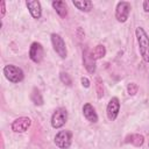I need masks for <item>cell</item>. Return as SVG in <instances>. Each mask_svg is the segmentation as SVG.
<instances>
[{"instance_id": "cell-16", "label": "cell", "mask_w": 149, "mask_h": 149, "mask_svg": "<svg viewBox=\"0 0 149 149\" xmlns=\"http://www.w3.org/2000/svg\"><path fill=\"white\" fill-rule=\"evenodd\" d=\"M126 142L127 143H132L135 147H141L143 144V142H144V137L141 134H132V135L127 136Z\"/></svg>"}, {"instance_id": "cell-1", "label": "cell", "mask_w": 149, "mask_h": 149, "mask_svg": "<svg viewBox=\"0 0 149 149\" xmlns=\"http://www.w3.org/2000/svg\"><path fill=\"white\" fill-rule=\"evenodd\" d=\"M135 34H136L141 57L146 63H149V36L142 27H137Z\"/></svg>"}, {"instance_id": "cell-23", "label": "cell", "mask_w": 149, "mask_h": 149, "mask_svg": "<svg viewBox=\"0 0 149 149\" xmlns=\"http://www.w3.org/2000/svg\"><path fill=\"white\" fill-rule=\"evenodd\" d=\"M0 5H1V17H3V16H5V13H6V8H5V1H1V2H0Z\"/></svg>"}, {"instance_id": "cell-4", "label": "cell", "mask_w": 149, "mask_h": 149, "mask_svg": "<svg viewBox=\"0 0 149 149\" xmlns=\"http://www.w3.org/2000/svg\"><path fill=\"white\" fill-rule=\"evenodd\" d=\"M66 121H68V111L65 108H63V107L57 108L54 112L52 116H51V126H52V128L58 129V128L63 127Z\"/></svg>"}, {"instance_id": "cell-15", "label": "cell", "mask_w": 149, "mask_h": 149, "mask_svg": "<svg viewBox=\"0 0 149 149\" xmlns=\"http://www.w3.org/2000/svg\"><path fill=\"white\" fill-rule=\"evenodd\" d=\"M54 9L56 10V13L61 16V17H65L66 14H68V6H66V2L65 1H52L51 2Z\"/></svg>"}, {"instance_id": "cell-9", "label": "cell", "mask_w": 149, "mask_h": 149, "mask_svg": "<svg viewBox=\"0 0 149 149\" xmlns=\"http://www.w3.org/2000/svg\"><path fill=\"white\" fill-rule=\"evenodd\" d=\"M44 56V50L41 43L38 42H34L30 45L29 49V57L34 63H41Z\"/></svg>"}, {"instance_id": "cell-5", "label": "cell", "mask_w": 149, "mask_h": 149, "mask_svg": "<svg viewBox=\"0 0 149 149\" xmlns=\"http://www.w3.org/2000/svg\"><path fill=\"white\" fill-rule=\"evenodd\" d=\"M54 141H55V144L58 148H61V149H68L71 146L72 134L69 130H59L56 134Z\"/></svg>"}, {"instance_id": "cell-11", "label": "cell", "mask_w": 149, "mask_h": 149, "mask_svg": "<svg viewBox=\"0 0 149 149\" xmlns=\"http://www.w3.org/2000/svg\"><path fill=\"white\" fill-rule=\"evenodd\" d=\"M83 114L85 116V119L92 123L98 122V114L94 109V107L91 104H85L83 106Z\"/></svg>"}, {"instance_id": "cell-21", "label": "cell", "mask_w": 149, "mask_h": 149, "mask_svg": "<svg viewBox=\"0 0 149 149\" xmlns=\"http://www.w3.org/2000/svg\"><path fill=\"white\" fill-rule=\"evenodd\" d=\"M80 81H81V85L84 86V87H90V80L86 78V77H81V79H80Z\"/></svg>"}, {"instance_id": "cell-7", "label": "cell", "mask_w": 149, "mask_h": 149, "mask_svg": "<svg viewBox=\"0 0 149 149\" xmlns=\"http://www.w3.org/2000/svg\"><path fill=\"white\" fill-rule=\"evenodd\" d=\"M119 112H120V101H119V99L116 97H113L108 101L107 107H106V114H107L108 120L114 121L118 118Z\"/></svg>"}, {"instance_id": "cell-18", "label": "cell", "mask_w": 149, "mask_h": 149, "mask_svg": "<svg viewBox=\"0 0 149 149\" xmlns=\"http://www.w3.org/2000/svg\"><path fill=\"white\" fill-rule=\"evenodd\" d=\"M95 90H97V93H98V98H102L104 95V86H102V81L99 77H97L95 79Z\"/></svg>"}, {"instance_id": "cell-20", "label": "cell", "mask_w": 149, "mask_h": 149, "mask_svg": "<svg viewBox=\"0 0 149 149\" xmlns=\"http://www.w3.org/2000/svg\"><path fill=\"white\" fill-rule=\"evenodd\" d=\"M59 78H61V81H62L63 84H65V85H68V86H71V84H72V80H71L70 76H69L66 72H61V74H59Z\"/></svg>"}, {"instance_id": "cell-8", "label": "cell", "mask_w": 149, "mask_h": 149, "mask_svg": "<svg viewBox=\"0 0 149 149\" xmlns=\"http://www.w3.org/2000/svg\"><path fill=\"white\" fill-rule=\"evenodd\" d=\"M31 125V120L28 116H21L12 122V130L14 133H24Z\"/></svg>"}, {"instance_id": "cell-14", "label": "cell", "mask_w": 149, "mask_h": 149, "mask_svg": "<svg viewBox=\"0 0 149 149\" xmlns=\"http://www.w3.org/2000/svg\"><path fill=\"white\" fill-rule=\"evenodd\" d=\"M73 6L77 7V9H79L80 12H90L93 7V2L90 0H73L72 1Z\"/></svg>"}, {"instance_id": "cell-22", "label": "cell", "mask_w": 149, "mask_h": 149, "mask_svg": "<svg viewBox=\"0 0 149 149\" xmlns=\"http://www.w3.org/2000/svg\"><path fill=\"white\" fill-rule=\"evenodd\" d=\"M143 10L146 13H149V0H144L143 1Z\"/></svg>"}, {"instance_id": "cell-13", "label": "cell", "mask_w": 149, "mask_h": 149, "mask_svg": "<svg viewBox=\"0 0 149 149\" xmlns=\"http://www.w3.org/2000/svg\"><path fill=\"white\" fill-rule=\"evenodd\" d=\"M90 56L93 61H98L102 57L106 56V48L102 44H98L97 47H94L92 50H90Z\"/></svg>"}, {"instance_id": "cell-19", "label": "cell", "mask_w": 149, "mask_h": 149, "mask_svg": "<svg viewBox=\"0 0 149 149\" xmlns=\"http://www.w3.org/2000/svg\"><path fill=\"white\" fill-rule=\"evenodd\" d=\"M137 90H139V86L136 83H129L127 85V92L129 95H135L137 93Z\"/></svg>"}, {"instance_id": "cell-2", "label": "cell", "mask_w": 149, "mask_h": 149, "mask_svg": "<svg viewBox=\"0 0 149 149\" xmlns=\"http://www.w3.org/2000/svg\"><path fill=\"white\" fill-rule=\"evenodd\" d=\"M3 74L12 83H20L24 78V73H23L22 69L19 66H15L13 64H8L3 68Z\"/></svg>"}, {"instance_id": "cell-12", "label": "cell", "mask_w": 149, "mask_h": 149, "mask_svg": "<svg viewBox=\"0 0 149 149\" xmlns=\"http://www.w3.org/2000/svg\"><path fill=\"white\" fill-rule=\"evenodd\" d=\"M83 63L85 69L90 72V73H94L95 72V61H93L90 56V51L87 49H85L83 51Z\"/></svg>"}, {"instance_id": "cell-24", "label": "cell", "mask_w": 149, "mask_h": 149, "mask_svg": "<svg viewBox=\"0 0 149 149\" xmlns=\"http://www.w3.org/2000/svg\"><path fill=\"white\" fill-rule=\"evenodd\" d=\"M148 146H149V143H148Z\"/></svg>"}, {"instance_id": "cell-17", "label": "cell", "mask_w": 149, "mask_h": 149, "mask_svg": "<svg viewBox=\"0 0 149 149\" xmlns=\"http://www.w3.org/2000/svg\"><path fill=\"white\" fill-rule=\"evenodd\" d=\"M30 99H31V101H33L36 106H41V105H43V98H42V94L40 93V91H38L36 87L33 90L31 95H30Z\"/></svg>"}, {"instance_id": "cell-6", "label": "cell", "mask_w": 149, "mask_h": 149, "mask_svg": "<svg viewBox=\"0 0 149 149\" xmlns=\"http://www.w3.org/2000/svg\"><path fill=\"white\" fill-rule=\"evenodd\" d=\"M130 9H132V6L129 2H127V1L118 2L116 8H115V19L119 22H126L129 16Z\"/></svg>"}, {"instance_id": "cell-10", "label": "cell", "mask_w": 149, "mask_h": 149, "mask_svg": "<svg viewBox=\"0 0 149 149\" xmlns=\"http://www.w3.org/2000/svg\"><path fill=\"white\" fill-rule=\"evenodd\" d=\"M26 6L30 13V15L34 19H40L42 15V7H41V2L36 1V0H27L26 1Z\"/></svg>"}, {"instance_id": "cell-3", "label": "cell", "mask_w": 149, "mask_h": 149, "mask_svg": "<svg viewBox=\"0 0 149 149\" xmlns=\"http://www.w3.org/2000/svg\"><path fill=\"white\" fill-rule=\"evenodd\" d=\"M51 43H52V47H54V50L56 51V54L61 58H66V55H68L66 45H65V42L62 38V36L56 33L51 34Z\"/></svg>"}]
</instances>
